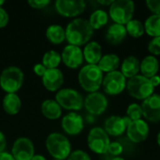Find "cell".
I'll use <instances>...</instances> for the list:
<instances>
[{
    "mask_svg": "<svg viewBox=\"0 0 160 160\" xmlns=\"http://www.w3.org/2000/svg\"><path fill=\"white\" fill-rule=\"evenodd\" d=\"M10 154L15 160H31L35 156V147L30 139L21 137L13 142Z\"/></svg>",
    "mask_w": 160,
    "mask_h": 160,
    "instance_id": "8fae6325",
    "label": "cell"
},
{
    "mask_svg": "<svg viewBox=\"0 0 160 160\" xmlns=\"http://www.w3.org/2000/svg\"><path fill=\"white\" fill-rule=\"evenodd\" d=\"M31 160H47L42 155H35Z\"/></svg>",
    "mask_w": 160,
    "mask_h": 160,
    "instance_id": "7bdbcfd3",
    "label": "cell"
},
{
    "mask_svg": "<svg viewBox=\"0 0 160 160\" xmlns=\"http://www.w3.org/2000/svg\"><path fill=\"white\" fill-rule=\"evenodd\" d=\"M109 21V15L108 13L103 10V9H97L95 10L91 15L88 20L91 27L94 30H98L102 28L108 23Z\"/></svg>",
    "mask_w": 160,
    "mask_h": 160,
    "instance_id": "4316f807",
    "label": "cell"
},
{
    "mask_svg": "<svg viewBox=\"0 0 160 160\" xmlns=\"http://www.w3.org/2000/svg\"><path fill=\"white\" fill-rule=\"evenodd\" d=\"M127 117L131 121L140 120L143 117L142 106L138 103H131L127 109Z\"/></svg>",
    "mask_w": 160,
    "mask_h": 160,
    "instance_id": "1f68e13d",
    "label": "cell"
},
{
    "mask_svg": "<svg viewBox=\"0 0 160 160\" xmlns=\"http://www.w3.org/2000/svg\"><path fill=\"white\" fill-rule=\"evenodd\" d=\"M45 145L48 153L54 159L66 160L71 154V144L69 140L59 132L51 133L46 139Z\"/></svg>",
    "mask_w": 160,
    "mask_h": 160,
    "instance_id": "3957f363",
    "label": "cell"
},
{
    "mask_svg": "<svg viewBox=\"0 0 160 160\" xmlns=\"http://www.w3.org/2000/svg\"><path fill=\"white\" fill-rule=\"evenodd\" d=\"M33 70H34V72H35V74L37 76H39V77L42 78V76L47 71V68L42 65V63H40V64H36L34 66V68H33Z\"/></svg>",
    "mask_w": 160,
    "mask_h": 160,
    "instance_id": "74e56055",
    "label": "cell"
},
{
    "mask_svg": "<svg viewBox=\"0 0 160 160\" xmlns=\"http://www.w3.org/2000/svg\"><path fill=\"white\" fill-rule=\"evenodd\" d=\"M125 26L127 29V33L134 38H139L142 37L145 33L144 24L140 20L132 19Z\"/></svg>",
    "mask_w": 160,
    "mask_h": 160,
    "instance_id": "f546056e",
    "label": "cell"
},
{
    "mask_svg": "<svg viewBox=\"0 0 160 160\" xmlns=\"http://www.w3.org/2000/svg\"><path fill=\"white\" fill-rule=\"evenodd\" d=\"M159 70V62L158 58L154 55H147L141 61L140 71L142 75L147 79H151L152 77L158 75Z\"/></svg>",
    "mask_w": 160,
    "mask_h": 160,
    "instance_id": "44dd1931",
    "label": "cell"
},
{
    "mask_svg": "<svg viewBox=\"0 0 160 160\" xmlns=\"http://www.w3.org/2000/svg\"><path fill=\"white\" fill-rule=\"evenodd\" d=\"M62 62L69 68L75 69L82 66L83 62V53L81 47L67 45L61 53Z\"/></svg>",
    "mask_w": 160,
    "mask_h": 160,
    "instance_id": "9a60e30c",
    "label": "cell"
},
{
    "mask_svg": "<svg viewBox=\"0 0 160 160\" xmlns=\"http://www.w3.org/2000/svg\"><path fill=\"white\" fill-rule=\"evenodd\" d=\"M8 21H9L8 13L4 8L0 7V28L6 27L8 23Z\"/></svg>",
    "mask_w": 160,
    "mask_h": 160,
    "instance_id": "8d00e7d4",
    "label": "cell"
},
{
    "mask_svg": "<svg viewBox=\"0 0 160 160\" xmlns=\"http://www.w3.org/2000/svg\"><path fill=\"white\" fill-rule=\"evenodd\" d=\"M82 53L88 65H98L102 57V48L98 42L90 41L85 45Z\"/></svg>",
    "mask_w": 160,
    "mask_h": 160,
    "instance_id": "d6986e66",
    "label": "cell"
},
{
    "mask_svg": "<svg viewBox=\"0 0 160 160\" xmlns=\"http://www.w3.org/2000/svg\"><path fill=\"white\" fill-rule=\"evenodd\" d=\"M53 160H59V159H53Z\"/></svg>",
    "mask_w": 160,
    "mask_h": 160,
    "instance_id": "7dc6e473",
    "label": "cell"
},
{
    "mask_svg": "<svg viewBox=\"0 0 160 160\" xmlns=\"http://www.w3.org/2000/svg\"><path fill=\"white\" fill-rule=\"evenodd\" d=\"M55 100L61 108L73 112L80 111L84 103V99L81 93L72 88H64L57 91Z\"/></svg>",
    "mask_w": 160,
    "mask_h": 160,
    "instance_id": "52a82bcc",
    "label": "cell"
},
{
    "mask_svg": "<svg viewBox=\"0 0 160 160\" xmlns=\"http://www.w3.org/2000/svg\"><path fill=\"white\" fill-rule=\"evenodd\" d=\"M41 113L49 120H56L62 115V108L54 99H46L41 103Z\"/></svg>",
    "mask_w": 160,
    "mask_h": 160,
    "instance_id": "603a6c76",
    "label": "cell"
},
{
    "mask_svg": "<svg viewBox=\"0 0 160 160\" xmlns=\"http://www.w3.org/2000/svg\"><path fill=\"white\" fill-rule=\"evenodd\" d=\"M54 6L56 11L67 18L77 17L86 8V4L83 0H57Z\"/></svg>",
    "mask_w": 160,
    "mask_h": 160,
    "instance_id": "30bf717a",
    "label": "cell"
},
{
    "mask_svg": "<svg viewBox=\"0 0 160 160\" xmlns=\"http://www.w3.org/2000/svg\"><path fill=\"white\" fill-rule=\"evenodd\" d=\"M111 143L110 137L104 128H93L87 136V145L89 149L98 155H104Z\"/></svg>",
    "mask_w": 160,
    "mask_h": 160,
    "instance_id": "ba28073f",
    "label": "cell"
},
{
    "mask_svg": "<svg viewBox=\"0 0 160 160\" xmlns=\"http://www.w3.org/2000/svg\"><path fill=\"white\" fill-rule=\"evenodd\" d=\"M124 152V146L118 142H112L110 143L106 153L103 155L106 157L107 160H112L114 158L120 157V155Z\"/></svg>",
    "mask_w": 160,
    "mask_h": 160,
    "instance_id": "4dcf8cb0",
    "label": "cell"
},
{
    "mask_svg": "<svg viewBox=\"0 0 160 160\" xmlns=\"http://www.w3.org/2000/svg\"><path fill=\"white\" fill-rule=\"evenodd\" d=\"M141 68V61L133 55L128 56L124 59L123 63L121 64L120 72L127 78L131 79L138 75L140 72Z\"/></svg>",
    "mask_w": 160,
    "mask_h": 160,
    "instance_id": "7402d4cb",
    "label": "cell"
},
{
    "mask_svg": "<svg viewBox=\"0 0 160 160\" xmlns=\"http://www.w3.org/2000/svg\"><path fill=\"white\" fill-rule=\"evenodd\" d=\"M131 120L128 117L112 115L106 119L104 123V130L108 135L112 137H119L127 131V128Z\"/></svg>",
    "mask_w": 160,
    "mask_h": 160,
    "instance_id": "e0dca14e",
    "label": "cell"
},
{
    "mask_svg": "<svg viewBox=\"0 0 160 160\" xmlns=\"http://www.w3.org/2000/svg\"><path fill=\"white\" fill-rule=\"evenodd\" d=\"M66 160H91V158L86 152L82 150H76L71 152V154Z\"/></svg>",
    "mask_w": 160,
    "mask_h": 160,
    "instance_id": "836d02e7",
    "label": "cell"
},
{
    "mask_svg": "<svg viewBox=\"0 0 160 160\" xmlns=\"http://www.w3.org/2000/svg\"><path fill=\"white\" fill-rule=\"evenodd\" d=\"M144 119L152 123L160 121V95L153 94L151 97L142 101L141 105Z\"/></svg>",
    "mask_w": 160,
    "mask_h": 160,
    "instance_id": "5bb4252c",
    "label": "cell"
},
{
    "mask_svg": "<svg viewBox=\"0 0 160 160\" xmlns=\"http://www.w3.org/2000/svg\"><path fill=\"white\" fill-rule=\"evenodd\" d=\"M7 148V139L2 131H0V153L6 152Z\"/></svg>",
    "mask_w": 160,
    "mask_h": 160,
    "instance_id": "f35d334b",
    "label": "cell"
},
{
    "mask_svg": "<svg viewBox=\"0 0 160 160\" xmlns=\"http://www.w3.org/2000/svg\"><path fill=\"white\" fill-rule=\"evenodd\" d=\"M149 126L146 121L140 119L131 121L127 128V136L133 143L144 142L149 136Z\"/></svg>",
    "mask_w": 160,
    "mask_h": 160,
    "instance_id": "4fadbf2b",
    "label": "cell"
},
{
    "mask_svg": "<svg viewBox=\"0 0 160 160\" xmlns=\"http://www.w3.org/2000/svg\"><path fill=\"white\" fill-rule=\"evenodd\" d=\"M46 38L52 44H60L66 40V30L59 24H52L46 30Z\"/></svg>",
    "mask_w": 160,
    "mask_h": 160,
    "instance_id": "484cf974",
    "label": "cell"
},
{
    "mask_svg": "<svg viewBox=\"0 0 160 160\" xmlns=\"http://www.w3.org/2000/svg\"><path fill=\"white\" fill-rule=\"evenodd\" d=\"M102 87L107 95H119L127 88V78L119 70L107 73L103 78Z\"/></svg>",
    "mask_w": 160,
    "mask_h": 160,
    "instance_id": "9c48e42d",
    "label": "cell"
},
{
    "mask_svg": "<svg viewBox=\"0 0 160 160\" xmlns=\"http://www.w3.org/2000/svg\"><path fill=\"white\" fill-rule=\"evenodd\" d=\"M61 62H62L61 54L54 50L46 52L42 56V65L47 69L57 68Z\"/></svg>",
    "mask_w": 160,
    "mask_h": 160,
    "instance_id": "f1b7e54d",
    "label": "cell"
},
{
    "mask_svg": "<svg viewBox=\"0 0 160 160\" xmlns=\"http://www.w3.org/2000/svg\"><path fill=\"white\" fill-rule=\"evenodd\" d=\"M65 30L66 40H68L69 45L77 47L87 44L94 34V29L89 22L82 18H76L71 21Z\"/></svg>",
    "mask_w": 160,
    "mask_h": 160,
    "instance_id": "6da1fadb",
    "label": "cell"
},
{
    "mask_svg": "<svg viewBox=\"0 0 160 160\" xmlns=\"http://www.w3.org/2000/svg\"><path fill=\"white\" fill-rule=\"evenodd\" d=\"M83 106L91 115H100L108 108V99L102 93H90L85 98Z\"/></svg>",
    "mask_w": 160,
    "mask_h": 160,
    "instance_id": "7c38bea8",
    "label": "cell"
},
{
    "mask_svg": "<svg viewBox=\"0 0 160 160\" xmlns=\"http://www.w3.org/2000/svg\"><path fill=\"white\" fill-rule=\"evenodd\" d=\"M0 160H15L13 158V157L11 156L10 153L8 152H3L0 153Z\"/></svg>",
    "mask_w": 160,
    "mask_h": 160,
    "instance_id": "60d3db41",
    "label": "cell"
},
{
    "mask_svg": "<svg viewBox=\"0 0 160 160\" xmlns=\"http://www.w3.org/2000/svg\"><path fill=\"white\" fill-rule=\"evenodd\" d=\"M43 86L50 92L59 91L64 83V75L59 68L47 69L41 78Z\"/></svg>",
    "mask_w": 160,
    "mask_h": 160,
    "instance_id": "ac0fdd59",
    "label": "cell"
},
{
    "mask_svg": "<svg viewBox=\"0 0 160 160\" xmlns=\"http://www.w3.org/2000/svg\"><path fill=\"white\" fill-rule=\"evenodd\" d=\"M98 67L102 72L111 73L116 71L120 67V58L118 55L113 53L102 55L100 61L98 64Z\"/></svg>",
    "mask_w": 160,
    "mask_h": 160,
    "instance_id": "d4e9b609",
    "label": "cell"
},
{
    "mask_svg": "<svg viewBox=\"0 0 160 160\" xmlns=\"http://www.w3.org/2000/svg\"><path fill=\"white\" fill-rule=\"evenodd\" d=\"M103 72L99 69L98 65H86L82 67L79 72L78 80L81 87L90 93L98 92L102 86Z\"/></svg>",
    "mask_w": 160,
    "mask_h": 160,
    "instance_id": "7a4b0ae2",
    "label": "cell"
},
{
    "mask_svg": "<svg viewBox=\"0 0 160 160\" xmlns=\"http://www.w3.org/2000/svg\"><path fill=\"white\" fill-rule=\"evenodd\" d=\"M157 142H158V146L160 147V131L158 132V137H157Z\"/></svg>",
    "mask_w": 160,
    "mask_h": 160,
    "instance_id": "ee69618b",
    "label": "cell"
},
{
    "mask_svg": "<svg viewBox=\"0 0 160 160\" xmlns=\"http://www.w3.org/2000/svg\"><path fill=\"white\" fill-rule=\"evenodd\" d=\"M127 90L128 94L137 100H145L154 94V86L150 80L142 75H137L127 82Z\"/></svg>",
    "mask_w": 160,
    "mask_h": 160,
    "instance_id": "8992f818",
    "label": "cell"
},
{
    "mask_svg": "<svg viewBox=\"0 0 160 160\" xmlns=\"http://www.w3.org/2000/svg\"><path fill=\"white\" fill-rule=\"evenodd\" d=\"M135 11V3L131 0H116L110 6L109 14L114 23L126 25L132 20Z\"/></svg>",
    "mask_w": 160,
    "mask_h": 160,
    "instance_id": "5b68a950",
    "label": "cell"
},
{
    "mask_svg": "<svg viewBox=\"0 0 160 160\" xmlns=\"http://www.w3.org/2000/svg\"><path fill=\"white\" fill-rule=\"evenodd\" d=\"M61 126L66 134L70 136H76L83 130L84 122L82 115L75 112H72L63 117L61 121Z\"/></svg>",
    "mask_w": 160,
    "mask_h": 160,
    "instance_id": "2e32d148",
    "label": "cell"
},
{
    "mask_svg": "<svg viewBox=\"0 0 160 160\" xmlns=\"http://www.w3.org/2000/svg\"><path fill=\"white\" fill-rule=\"evenodd\" d=\"M112 160H125L123 158H120V157H118V158H112Z\"/></svg>",
    "mask_w": 160,
    "mask_h": 160,
    "instance_id": "f6af8a7d",
    "label": "cell"
},
{
    "mask_svg": "<svg viewBox=\"0 0 160 160\" xmlns=\"http://www.w3.org/2000/svg\"><path fill=\"white\" fill-rule=\"evenodd\" d=\"M4 4H5V1H3V0H0V7H2Z\"/></svg>",
    "mask_w": 160,
    "mask_h": 160,
    "instance_id": "bcb514c9",
    "label": "cell"
},
{
    "mask_svg": "<svg viewBox=\"0 0 160 160\" xmlns=\"http://www.w3.org/2000/svg\"><path fill=\"white\" fill-rule=\"evenodd\" d=\"M28 5L36 9H42L44 8H46L51 2L49 0H29Z\"/></svg>",
    "mask_w": 160,
    "mask_h": 160,
    "instance_id": "d590c367",
    "label": "cell"
},
{
    "mask_svg": "<svg viewBox=\"0 0 160 160\" xmlns=\"http://www.w3.org/2000/svg\"><path fill=\"white\" fill-rule=\"evenodd\" d=\"M150 80V82H151V84L154 86V88H156V87H158V86H159L160 85V76L159 75H156V76H154V77H152L151 79H149Z\"/></svg>",
    "mask_w": 160,
    "mask_h": 160,
    "instance_id": "ab89813d",
    "label": "cell"
},
{
    "mask_svg": "<svg viewBox=\"0 0 160 160\" xmlns=\"http://www.w3.org/2000/svg\"><path fill=\"white\" fill-rule=\"evenodd\" d=\"M148 51L151 55H160V37L153 38L148 44Z\"/></svg>",
    "mask_w": 160,
    "mask_h": 160,
    "instance_id": "d6a6232c",
    "label": "cell"
},
{
    "mask_svg": "<svg viewBox=\"0 0 160 160\" xmlns=\"http://www.w3.org/2000/svg\"><path fill=\"white\" fill-rule=\"evenodd\" d=\"M145 33L153 38L160 37V16L151 15L144 22Z\"/></svg>",
    "mask_w": 160,
    "mask_h": 160,
    "instance_id": "83f0119b",
    "label": "cell"
},
{
    "mask_svg": "<svg viewBox=\"0 0 160 160\" xmlns=\"http://www.w3.org/2000/svg\"><path fill=\"white\" fill-rule=\"evenodd\" d=\"M23 83V72L18 67L6 68L0 74V87L7 94H16Z\"/></svg>",
    "mask_w": 160,
    "mask_h": 160,
    "instance_id": "277c9868",
    "label": "cell"
},
{
    "mask_svg": "<svg viewBox=\"0 0 160 160\" xmlns=\"http://www.w3.org/2000/svg\"><path fill=\"white\" fill-rule=\"evenodd\" d=\"M127 29L125 25L119 23H112L109 26L106 32V40L113 45L120 44L127 38Z\"/></svg>",
    "mask_w": 160,
    "mask_h": 160,
    "instance_id": "ffe728a7",
    "label": "cell"
},
{
    "mask_svg": "<svg viewBox=\"0 0 160 160\" xmlns=\"http://www.w3.org/2000/svg\"><path fill=\"white\" fill-rule=\"evenodd\" d=\"M2 107L6 113L16 115L22 108L21 98L17 94H7L3 98Z\"/></svg>",
    "mask_w": 160,
    "mask_h": 160,
    "instance_id": "cb8c5ba5",
    "label": "cell"
},
{
    "mask_svg": "<svg viewBox=\"0 0 160 160\" xmlns=\"http://www.w3.org/2000/svg\"><path fill=\"white\" fill-rule=\"evenodd\" d=\"M146 6L154 15L160 16V0H147Z\"/></svg>",
    "mask_w": 160,
    "mask_h": 160,
    "instance_id": "e575fe53",
    "label": "cell"
},
{
    "mask_svg": "<svg viewBox=\"0 0 160 160\" xmlns=\"http://www.w3.org/2000/svg\"><path fill=\"white\" fill-rule=\"evenodd\" d=\"M98 3H99L102 6H111L113 3V0H98Z\"/></svg>",
    "mask_w": 160,
    "mask_h": 160,
    "instance_id": "b9f144b4",
    "label": "cell"
}]
</instances>
